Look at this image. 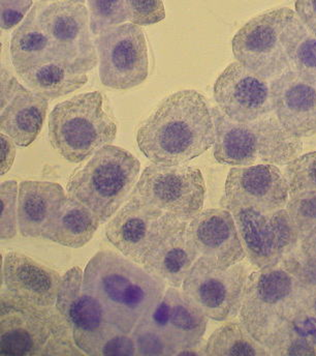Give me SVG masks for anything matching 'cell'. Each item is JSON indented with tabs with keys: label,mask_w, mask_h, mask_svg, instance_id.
Here are the masks:
<instances>
[{
	"label": "cell",
	"mask_w": 316,
	"mask_h": 356,
	"mask_svg": "<svg viewBox=\"0 0 316 356\" xmlns=\"http://www.w3.org/2000/svg\"><path fill=\"white\" fill-rule=\"evenodd\" d=\"M137 143L153 164L176 166L198 158L215 143L207 99L192 89L172 93L140 127Z\"/></svg>",
	"instance_id": "1"
},
{
	"label": "cell",
	"mask_w": 316,
	"mask_h": 356,
	"mask_svg": "<svg viewBox=\"0 0 316 356\" xmlns=\"http://www.w3.org/2000/svg\"><path fill=\"white\" fill-rule=\"evenodd\" d=\"M83 285L103 305L110 323L131 334L167 290V284L115 252L101 251L86 266Z\"/></svg>",
	"instance_id": "2"
},
{
	"label": "cell",
	"mask_w": 316,
	"mask_h": 356,
	"mask_svg": "<svg viewBox=\"0 0 316 356\" xmlns=\"http://www.w3.org/2000/svg\"><path fill=\"white\" fill-rule=\"evenodd\" d=\"M211 112L215 127L213 154L220 164L285 166L302 152L301 138L288 132L275 112L246 122H234L218 107L211 108Z\"/></svg>",
	"instance_id": "3"
},
{
	"label": "cell",
	"mask_w": 316,
	"mask_h": 356,
	"mask_svg": "<svg viewBox=\"0 0 316 356\" xmlns=\"http://www.w3.org/2000/svg\"><path fill=\"white\" fill-rule=\"evenodd\" d=\"M0 353L12 356L81 355L67 320L56 306H33L6 289L0 302Z\"/></svg>",
	"instance_id": "4"
},
{
	"label": "cell",
	"mask_w": 316,
	"mask_h": 356,
	"mask_svg": "<svg viewBox=\"0 0 316 356\" xmlns=\"http://www.w3.org/2000/svg\"><path fill=\"white\" fill-rule=\"evenodd\" d=\"M308 296L281 266L258 269L248 277L240 321L268 348L292 325Z\"/></svg>",
	"instance_id": "5"
},
{
	"label": "cell",
	"mask_w": 316,
	"mask_h": 356,
	"mask_svg": "<svg viewBox=\"0 0 316 356\" xmlns=\"http://www.w3.org/2000/svg\"><path fill=\"white\" fill-rule=\"evenodd\" d=\"M307 27L288 8L268 10L248 21L233 39V53L242 65L265 79L292 69L290 60Z\"/></svg>",
	"instance_id": "6"
},
{
	"label": "cell",
	"mask_w": 316,
	"mask_h": 356,
	"mask_svg": "<svg viewBox=\"0 0 316 356\" xmlns=\"http://www.w3.org/2000/svg\"><path fill=\"white\" fill-rule=\"evenodd\" d=\"M141 163L128 150L103 146L67 181L69 196L88 207L101 222L109 221L131 196Z\"/></svg>",
	"instance_id": "7"
},
{
	"label": "cell",
	"mask_w": 316,
	"mask_h": 356,
	"mask_svg": "<svg viewBox=\"0 0 316 356\" xmlns=\"http://www.w3.org/2000/svg\"><path fill=\"white\" fill-rule=\"evenodd\" d=\"M117 135V124L103 110L99 91L82 93L55 106L49 116V140L67 162H83Z\"/></svg>",
	"instance_id": "8"
},
{
	"label": "cell",
	"mask_w": 316,
	"mask_h": 356,
	"mask_svg": "<svg viewBox=\"0 0 316 356\" xmlns=\"http://www.w3.org/2000/svg\"><path fill=\"white\" fill-rule=\"evenodd\" d=\"M183 222L131 195L108 222L106 236L123 256L143 266Z\"/></svg>",
	"instance_id": "9"
},
{
	"label": "cell",
	"mask_w": 316,
	"mask_h": 356,
	"mask_svg": "<svg viewBox=\"0 0 316 356\" xmlns=\"http://www.w3.org/2000/svg\"><path fill=\"white\" fill-rule=\"evenodd\" d=\"M131 195L180 221L190 222L203 211L205 180L194 167L152 164L146 167Z\"/></svg>",
	"instance_id": "10"
},
{
	"label": "cell",
	"mask_w": 316,
	"mask_h": 356,
	"mask_svg": "<svg viewBox=\"0 0 316 356\" xmlns=\"http://www.w3.org/2000/svg\"><path fill=\"white\" fill-rule=\"evenodd\" d=\"M94 43L103 86L125 90L147 79V42L141 26L131 22L110 27L97 35Z\"/></svg>",
	"instance_id": "11"
},
{
	"label": "cell",
	"mask_w": 316,
	"mask_h": 356,
	"mask_svg": "<svg viewBox=\"0 0 316 356\" xmlns=\"http://www.w3.org/2000/svg\"><path fill=\"white\" fill-rule=\"evenodd\" d=\"M249 275V268L241 262L220 269L199 258L182 290L209 319L228 321L239 315Z\"/></svg>",
	"instance_id": "12"
},
{
	"label": "cell",
	"mask_w": 316,
	"mask_h": 356,
	"mask_svg": "<svg viewBox=\"0 0 316 356\" xmlns=\"http://www.w3.org/2000/svg\"><path fill=\"white\" fill-rule=\"evenodd\" d=\"M236 222L246 256L258 269L279 266L300 245V234L284 209L263 213L251 209H228Z\"/></svg>",
	"instance_id": "13"
},
{
	"label": "cell",
	"mask_w": 316,
	"mask_h": 356,
	"mask_svg": "<svg viewBox=\"0 0 316 356\" xmlns=\"http://www.w3.org/2000/svg\"><path fill=\"white\" fill-rule=\"evenodd\" d=\"M83 277L79 267L65 273L56 308L69 323L78 348L85 355L97 356L103 343L118 330L110 323L101 302L84 287Z\"/></svg>",
	"instance_id": "14"
},
{
	"label": "cell",
	"mask_w": 316,
	"mask_h": 356,
	"mask_svg": "<svg viewBox=\"0 0 316 356\" xmlns=\"http://www.w3.org/2000/svg\"><path fill=\"white\" fill-rule=\"evenodd\" d=\"M39 22L52 40L59 57L80 73L99 63L97 46L91 37L89 10L77 2L53 1L40 6Z\"/></svg>",
	"instance_id": "15"
},
{
	"label": "cell",
	"mask_w": 316,
	"mask_h": 356,
	"mask_svg": "<svg viewBox=\"0 0 316 356\" xmlns=\"http://www.w3.org/2000/svg\"><path fill=\"white\" fill-rule=\"evenodd\" d=\"M290 186L276 165L260 164L232 168L226 177L224 209H251L263 213L286 207Z\"/></svg>",
	"instance_id": "16"
},
{
	"label": "cell",
	"mask_w": 316,
	"mask_h": 356,
	"mask_svg": "<svg viewBox=\"0 0 316 356\" xmlns=\"http://www.w3.org/2000/svg\"><path fill=\"white\" fill-rule=\"evenodd\" d=\"M214 99L231 120L252 122L275 112L271 86L265 78L242 65L231 63L214 84Z\"/></svg>",
	"instance_id": "17"
},
{
	"label": "cell",
	"mask_w": 316,
	"mask_h": 356,
	"mask_svg": "<svg viewBox=\"0 0 316 356\" xmlns=\"http://www.w3.org/2000/svg\"><path fill=\"white\" fill-rule=\"evenodd\" d=\"M188 245L199 258L228 269L245 259L246 252L232 213L226 209L201 211L188 224Z\"/></svg>",
	"instance_id": "18"
},
{
	"label": "cell",
	"mask_w": 316,
	"mask_h": 356,
	"mask_svg": "<svg viewBox=\"0 0 316 356\" xmlns=\"http://www.w3.org/2000/svg\"><path fill=\"white\" fill-rule=\"evenodd\" d=\"M275 113L299 138L316 134V72L290 69L271 83Z\"/></svg>",
	"instance_id": "19"
},
{
	"label": "cell",
	"mask_w": 316,
	"mask_h": 356,
	"mask_svg": "<svg viewBox=\"0 0 316 356\" xmlns=\"http://www.w3.org/2000/svg\"><path fill=\"white\" fill-rule=\"evenodd\" d=\"M145 318L163 334L175 355L179 349L203 342L209 319L183 290L172 286Z\"/></svg>",
	"instance_id": "20"
},
{
	"label": "cell",
	"mask_w": 316,
	"mask_h": 356,
	"mask_svg": "<svg viewBox=\"0 0 316 356\" xmlns=\"http://www.w3.org/2000/svg\"><path fill=\"white\" fill-rule=\"evenodd\" d=\"M61 281L57 271L24 254L10 252L4 256V287L21 302L44 308L56 306Z\"/></svg>",
	"instance_id": "21"
},
{
	"label": "cell",
	"mask_w": 316,
	"mask_h": 356,
	"mask_svg": "<svg viewBox=\"0 0 316 356\" xmlns=\"http://www.w3.org/2000/svg\"><path fill=\"white\" fill-rule=\"evenodd\" d=\"M67 195L60 184L26 180L19 186L18 229L25 237L42 236Z\"/></svg>",
	"instance_id": "22"
},
{
	"label": "cell",
	"mask_w": 316,
	"mask_h": 356,
	"mask_svg": "<svg viewBox=\"0 0 316 356\" xmlns=\"http://www.w3.org/2000/svg\"><path fill=\"white\" fill-rule=\"evenodd\" d=\"M40 6H33L28 16L13 33L10 58L17 74L24 73L54 59H61L52 40L40 24Z\"/></svg>",
	"instance_id": "23"
},
{
	"label": "cell",
	"mask_w": 316,
	"mask_h": 356,
	"mask_svg": "<svg viewBox=\"0 0 316 356\" xmlns=\"http://www.w3.org/2000/svg\"><path fill=\"white\" fill-rule=\"evenodd\" d=\"M48 106V99L25 88L1 110V132L12 138L16 145L27 147L42 131Z\"/></svg>",
	"instance_id": "24"
},
{
	"label": "cell",
	"mask_w": 316,
	"mask_h": 356,
	"mask_svg": "<svg viewBox=\"0 0 316 356\" xmlns=\"http://www.w3.org/2000/svg\"><path fill=\"white\" fill-rule=\"evenodd\" d=\"M188 222H184L143 264L148 273L172 287H181L198 260V256L188 243Z\"/></svg>",
	"instance_id": "25"
},
{
	"label": "cell",
	"mask_w": 316,
	"mask_h": 356,
	"mask_svg": "<svg viewBox=\"0 0 316 356\" xmlns=\"http://www.w3.org/2000/svg\"><path fill=\"white\" fill-rule=\"evenodd\" d=\"M99 225V218L88 207L67 195L60 211L42 237L65 247L79 249L91 241Z\"/></svg>",
	"instance_id": "26"
},
{
	"label": "cell",
	"mask_w": 316,
	"mask_h": 356,
	"mask_svg": "<svg viewBox=\"0 0 316 356\" xmlns=\"http://www.w3.org/2000/svg\"><path fill=\"white\" fill-rule=\"evenodd\" d=\"M18 76L26 88L48 101L74 92L88 82L87 73H80L63 59L42 63Z\"/></svg>",
	"instance_id": "27"
},
{
	"label": "cell",
	"mask_w": 316,
	"mask_h": 356,
	"mask_svg": "<svg viewBox=\"0 0 316 356\" xmlns=\"http://www.w3.org/2000/svg\"><path fill=\"white\" fill-rule=\"evenodd\" d=\"M207 356H269L268 349L256 340L241 321H231L215 330L205 344Z\"/></svg>",
	"instance_id": "28"
},
{
	"label": "cell",
	"mask_w": 316,
	"mask_h": 356,
	"mask_svg": "<svg viewBox=\"0 0 316 356\" xmlns=\"http://www.w3.org/2000/svg\"><path fill=\"white\" fill-rule=\"evenodd\" d=\"M92 35L129 21L126 0H87Z\"/></svg>",
	"instance_id": "29"
},
{
	"label": "cell",
	"mask_w": 316,
	"mask_h": 356,
	"mask_svg": "<svg viewBox=\"0 0 316 356\" xmlns=\"http://www.w3.org/2000/svg\"><path fill=\"white\" fill-rule=\"evenodd\" d=\"M279 266L292 275L307 293H316V254L305 251L299 245L284 256Z\"/></svg>",
	"instance_id": "30"
},
{
	"label": "cell",
	"mask_w": 316,
	"mask_h": 356,
	"mask_svg": "<svg viewBox=\"0 0 316 356\" xmlns=\"http://www.w3.org/2000/svg\"><path fill=\"white\" fill-rule=\"evenodd\" d=\"M286 211L296 226L300 238L316 228V191H305L290 196Z\"/></svg>",
	"instance_id": "31"
},
{
	"label": "cell",
	"mask_w": 316,
	"mask_h": 356,
	"mask_svg": "<svg viewBox=\"0 0 316 356\" xmlns=\"http://www.w3.org/2000/svg\"><path fill=\"white\" fill-rule=\"evenodd\" d=\"M283 173L290 186V196L316 191V152L297 156L285 165Z\"/></svg>",
	"instance_id": "32"
},
{
	"label": "cell",
	"mask_w": 316,
	"mask_h": 356,
	"mask_svg": "<svg viewBox=\"0 0 316 356\" xmlns=\"http://www.w3.org/2000/svg\"><path fill=\"white\" fill-rule=\"evenodd\" d=\"M131 336L135 340L137 356H175L173 347L147 318L137 324Z\"/></svg>",
	"instance_id": "33"
},
{
	"label": "cell",
	"mask_w": 316,
	"mask_h": 356,
	"mask_svg": "<svg viewBox=\"0 0 316 356\" xmlns=\"http://www.w3.org/2000/svg\"><path fill=\"white\" fill-rule=\"evenodd\" d=\"M1 198V239L15 237L18 227L19 186L15 180L2 182L0 188Z\"/></svg>",
	"instance_id": "34"
},
{
	"label": "cell",
	"mask_w": 316,
	"mask_h": 356,
	"mask_svg": "<svg viewBox=\"0 0 316 356\" xmlns=\"http://www.w3.org/2000/svg\"><path fill=\"white\" fill-rule=\"evenodd\" d=\"M271 355H316V346L288 327L268 347Z\"/></svg>",
	"instance_id": "35"
},
{
	"label": "cell",
	"mask_w": 316,
	"mask_h": 356,
	"mask_svg": "<svg viewBox=\"0 0 316 356\" xmlns=\"http://www.w3.org/2000/svg\"><path fill=\"white\" fill-rule=\"evenodd\" d=\"M129 21L139 26L161 22L165 18L163 0H126Z\"/></svg>",
	"instance_id": "36"
},
{
	"label": "cell",
	"mask_w": 316,
	"mask_h": 356,
	"mask_svg": "<svg viewBox=\"0 0 316 356\" xmlns=\"http://www.w3.org/2000/svg\"><path fill=\"white\" fill-rule=\"evenodd\" d=\"M292 69L300 72H316V35L307 31L294 50L290 60Z\"/></svg>",
	"instance_id": "37"
},
{
	"label": "cell",
	"mask_w": 316,
	"mask_h": 356,
	"mask_svg": "<svg viewBox=\"0 0 316 356\" xmlns=\"http://www.w3.org/2000/svg\"><path fill=\"white\" fill-rule=\"evenodd\" d=\"M33 4V0H0L2 31H10L24 21Z\"/></svg>",
	"instance_id": "38"
},
{
	"label": "cell",
	"mask_w": 316,
	"mask_h": 356,
	"mask_svg": "<svg viewBox=\"0 0 316 356\" xmlns=\"http://www.w3.org/2000/svg\"><path fill=\"white\" fill-rule=\"evenodd\" d=\"M135 356L137 348H135V340L131 334H124L120 330L114 332L99 348L97 356Z\"/></svg>",
	"instance_id": "39"
},
{
	"label": "cell",
	"mask_w": 316,
	"mask_h": 356,
	"mask_svg": "<svg viewBox=\"0 0 316 356\" xmlns=\"http://www.w3.org/2000/svg\"><path fill=\"white\" fill-rule=\"evenodd\" d=\"M290 327L297 334L308 339L316 346V313L315 312L309 310L304 305L298 315L292 320Z\"/></svg>",
	"instance_id": "40"
},
{
	"label": "cell",
	"mask_w": 316,
	"mask_h": 356,
	"mask_svg": "<svg viewBox=\"0 0 316 356\" xmlns=\"http://www.w3.org/2000/svg\"><path fill=\"white\" fill-rule=\"evenodd\" d=\"M24 86L19 83L16 77L12 75L6 67L1 69V99L0 107L1 110L8 106V104L18 95L20 91L24 90Z\"/></svg>",
	"instance_id": "41"
},
{
	"label": "cell",
	"mask_w": 316,
	"mask_h": 356,
	"mask_svg": "<svg viewBox=\"0 0 316 356\" xmlns=\"http://www.w3.org/2000/svg\"><path fill=\"white\" fill-rule=\"evenodd\" d=\"M296 12L307 29L316 35V0H297Z\"/></svg>",
	"instance_id": "42"
},
{
	"label": "cell",
	"mask_w": 316,
	"mask_h": 356,
	"mask_svg": "<svg viewBox=\"0 0 316 356\" xmlns=\"http://www.w3.org/2000/svg\"><path fill=\"white\" fill-rule=\"evenodd\" d=\"M0 145H1V165H0V175H4L10 170L16 158V143L13 141L12 138L8 137L6 134L0 135Z\"/></svg>",
	"instance_id": "43"
},
{
	"label": "cell",
	"mask_w": 316,
	"mask_h": 356,
	"mask_svg": "<svg viewBox=\"0 0 316 356\" xmlns=\"http://www.w3.org/2000/svg\"><path fill=\"white\" fill-rule=\"evenodd\" d=\"M300 245L305 251L316 254V228L304 238L301 239Z\"/></svg>",
	"instance_id": "44"
},
{
	"label": "cell",
	"mask_w": 316,
	"mask_h": 356,
	"mask_svg": "<svg viewBox=\"0 0 316 356\" xmlns=\"http://www.w3.org/2000/svg\"><path fill=\"white\" fill-rule=\"evenodd\" d=\"M42 2H48V1H60V0H40ZM65 1H72V2H77V3H83L86 1V0H65Z\"/></svg>",
	"instance_id": "45"
}]
</instances>
